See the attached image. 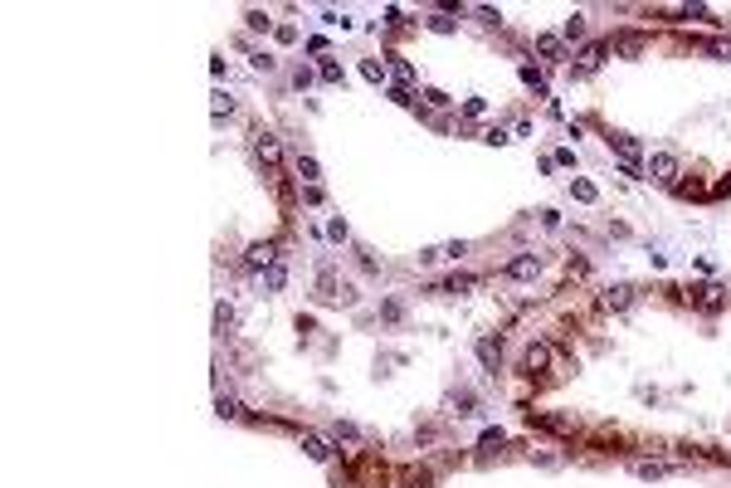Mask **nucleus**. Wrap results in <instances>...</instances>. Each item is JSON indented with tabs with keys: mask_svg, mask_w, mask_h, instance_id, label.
<instances>
[{
	"mask_svg": "<svg viewBox=\"0 0 731 488\" xmlns=\"http://www.w3.org/2000/svg\"><path fill=\"white\" fill-rule=\"evenodd\" d=\"M317 298H322V303H342V308H351V303H356V288H351L347 279H336L331 268H322V279H317Z\"/></svg>",
	"mask_w": 731,
	"mask_h": 488,
	"instance_id": "obj_1",
	"label": "nucleus"
},
{
	"mask_svg": "<svg viewBox=\"0 0 731 488\" xmlns=\"http://www.w3.org/2000/svg\"><path fill=\"white\" fill-rule=\"evenodd\" d=\"M644 171H648L658 186H678V156H673V151H653Z\"/></svg>",
	"mask_w": 731,
	"mask_h": 488,
	"instance_id": "obj_2",
	"label": "nucleus"
},
{
	"mask_svg": "<svg viewBox=\"0 0 731 488\" xmlns=\"http://www.w3.org/2000/svg\"><path fill=\"white\" fill-rule=\"evenodd\" d=\"M551 357H556V352H551L546 342H527V352H522V366H527V376H541V371L551 366Z\"/></svg>",
	"mask_w": 731,
	"mask_h": 488,
	"instance_id": "obj_3",
	"label": "nucleus"
},
{
	"mask_svg": "<svg viewBox=\"0 0 731 488\" xmlns=\"http://www.w3.org/2000/svg\"><path fill=\"white\" fill-rule=\"evenodd\" d=\"M254 156L273 171V167H278V156H283V147H278V137H273V132H254Z\"/></svg>",
	"mask_w": 731,
	"mask_h": 488,
	"instance_id": "obj_4",
	"label": "nucleus"
},
{
	"mask_svg": "<svg viewBox=\"0 0 731 488\" xmlns=\"http://www.w3.org/2000/svg\"><path fill=\"white\" fill-rule=\"evenodd\" d=\"M541 274V259L536 254H517L512 264H508V279H517V284H527V279H536Z\"/></svg>",
	"mask_w": 731,
	"mask_h": 488,
	"instance_id": "obj_5",
	"label": "nucleus"
},
{
	"mask_svg": "<svg viewBox=\"0 0 731 488\" xmlns=\"http://www.w3.org/2000/svg\"><path fill=\"white\" fill-rule=\"evenodd\" d=\"M692 293H697L692 303H697L702 312H721V308H726V288H721V284H707V288H692Z\"/></svg>",
	"mask_w": 731,
	"mask_h": 488,
	"instance_id": "obj_6",
	"label": "nucleus"
},
{
	"mask_svg": "<svg viewBox=\"0 0 731 488\" xmlns=\"http://www.w3.org/2000/svg\"><path fill=\"white\" fill-rule=\"evenodd\" d=\"M468 254V244L463 240H448V244H434V249H424L419 254V264H439V259H463Z\"/></svg>",
	"mask_w": 731,
	"mask_h": 488,
	"instance_id": "obj_7",
	"label": "nucleus"
},
{
	"mask_svg": "<svg viewBox=\"0 0 731 488\" xmlns=\"http://www.w3.org/2000/svg\"><path fill=\"white\" fill-rule=\"evenodd\" d=\"M283 284H288V264H283V259H273V264L263 268V293H278Z\"/></svg>",
	"mask_w": 731,
	"mask_h": 488,
	"instance_id": "obj_8",
	"label": "nucleus"
},
{
	"mask_svg": "<svg viewBox=\"0 0 731 488\" xmlns=\"http://www.w3.org/2000/svg\"><path fill=\"white\" fill-rule=\"evenodd\" d=\"M634 303V284H609L604 288V308H629Z\"/></svg>",
	"mask_w": 731,
	"mask_h": 488,
	"instance_id": "obj_9",
	"label": "nucleus"
},
{
	"mask_svg": "<svg viewBox=\"0 0 731 488\" xmlns=\"http://www.w3.org/2000/svg\"><path fill=\"white\" fill-rule=\"evenodd\" d=\"M478 361H483L488 371H497V361H502V342H497V337H483V342H478Z\"/></svg>",
	"mask_w": 731,
	"mask_h": 488,
	"instance_id": "obj_10",
	"label": "nucleus"
},
{
	"mask_svg": "<svg viewBox=\"0 0 731 488\" xmlns=\"http://www.w3.org/2000/svg\"><path fill=\"white\" fill-rule=\"evenodd\" d=\"M536 54H541L546 64H560V54H566V49H560V39H556V34H536Z\"/></svg>",
	"mask_w": 731,
	"mask_h": 488,
	"instance_id": "obj_11",
	"label": "nucleus"
},
{
	"mask_svg": "<svg viewBox=\"0 0 731 488\" xmlns=\"http://www.w3.org/2000/svg\"><path fill=\"white\" fill-rule=\"evenodd\" d=\"M532 425H541V429H551V435H571V429H576L571 420H560V415H536V410H532Z\"/></svg>",
	"mask_w": 731,
	"mask_h": 488,
	"instance_id": "obj_12",
	"label": "nucleus"
},
{
	"mask_svg": "<svg viewBox=\"0 0 731 488\" xmlns=\"http://www.w3.org/2000/svg\"><path fill=\"white\" fill-rule=\"evenodd\" d=\"M331 435H336V445H361V429H356L351 420H336V425H331Z\"/></svg>",
	"mask_w": 731,
	"mask_h": 488,
	"instance_id": "obj_13",
	"label": "nucleus"
},
{
	"mask_svg": "<svg viewBox=\"0 0 731 488\" xmlns=\"http://www.w3.org/2000/svg\"><path fill=\"white\" fill-rule=\"evenodd\" d=\"M473 288H478V279H473V274H454L448 284H439V293H473Z\"/></svg>",
	"mask_w": 731,
	"mask_h": 488,
	"instance_id": "obj_14",
	"label": "nucleus"
},
{
	"mask_svg": "<svg viewBox=\"0 0 731 488\" xmlns=\"http://www.w3.org/2000/svg\"><path fill=\"white\" fill-rule=\"evenodd\" d=\"M303 449H307V459H317V464H327V459H331L327 440H317V435H303Z\"/></svg>",
	"mask_w": 731,
	"mask_h": 488,
	"instance_id": "obj_15",
	"label": "nucleus"
},
{
	"mask_svg": "<svg viewBox=\"0 0 731 488\" xmlns=\"http://www.w3.org/2000/svg\"><path fill=\"white\" fill-rule=\"evenodd\" d=\"M600 64H604V44H585V49H580V69L590 74V69H600Z\"/></svg>",
	"mask_w": 731,
	"mask_h": 488,
	"instance_id": "obj_16",
	"label": "nucleus"
},
{
	"mask_svg": "<svg viewBox=\"0 0 731 488\" xmlns=\"http://www.w3.org/2000/svg\"><path fill=\"white\" fill-rule=\"evenodd\" d=\"M254 268H263V264H273V244H249V254H244Z\"/></svg>",
	"mask_w": 731,
	"mask_h": 488,
	"instance_id": "obj_17",
	"label": "nucleus"
},
{
	"mask_svg": "<svg viewBox=\"0 0 731 488\" xmlns=\"http://www.w3.org/2000/svg\"><path fill=\"white\" fill-rule=\"evenodd\" d=\"M298 176H303L307 186H312V181L322 176V167H317V156H298Z\"/></svg>",
	"mask_w": 731,
	"mask_h": 488,
	"instance_id": "obj_18",
	"label": "nucleus"
},
{
	"mask_svg": "<svg viewBox=\"0 0 731 488\" xmlns=\"http://www.w3.org/2000/svg\"><path fill=\"white\" fill-rule=\"evenodd\" d=\"M522 83H527V88H536V93H546V74H541V69H532V64H522Z\"/></svg>",
	"mask_w": 731,
	"mask_h": 488,
	"instance_id": "obj_19",
	"label": "nucleus"
},
{
	"mask_svg": "<svg viewBox=\"0 0 731 488\" xmlns=\"http://www.w3.org/2000/svg\"><path fill=\"white\" fill-rule=\"evenodd\" d=\"M215 410H219V420H239V401H234V396H219Z\"/></svg>",
	"mask_w": 731,
	"mask_h": 488,
	"instance_id": "obj_20",
	"label": "nucleus"
},
{
	"mask_svg": "<svg viewBox=\"0 0 731 488\" xmlns=\"http://www.w3.org/2000/svg\"><path fill=\"white\" fill-rule=\"evenodd\" d=\"M215 328H219V332H224V328H234V308H230V303H219V308H215Z\"/></svg>",
	"mask_w": 731,
	"mask_h": 488,
	"instance_id": "obj_21",
	"label": "nucleus"
},
{
	"mask_svg": "<svg viewBox=\"0 0 731 488\" xmlns=\"http://www.w3.org/2000/svg\"><path fill=\"white\" fill-rule=\"evenodd\" d=\"M419 98H424V107H434V113H439V107H448V93H439V88H424Z\"/></svg>",
	"mask_w": 731,
	"mask_h": 488,
	"instance_id": "obj_22",
	"label": "nucleus"
},
{
	"mask_svg": "<svg viewBox=\"0 0 731 488\" xmlns=\"http://www.w3.org/2000/svg\"><path fill=\"white\" fill-rule=\"evenodd\" d=\"M571 195H576V200H585V205H590V200H595V195H600V191H595V186H590V181H571Z\"/></svg>",
	"mask_w": 731,
	"mask_h": 488,
	"instance_id": "obj_23",
	"label": "nucleus"
},
{
	"mask_svg": "<svg viewBox=\"0 0 731 488\" xmlns=\"http://www.w3.org/2000/svg\"><path fill=\"white\" fill-rule=\"evenodd\" d=\"M234 113V98L230 93H215V118H230Z\"/></svg>",
	"mask_w": 731,
	"mask_h": 488,
	"instance_id": "obj_24",
	"label": "nucleus"
},
{
	"mask_svg": "<svg viewBox=\"0 0 731 488\" xmlns=\"http://www.w3.org/2000/svg\"><path fill=\"white\" fill-rule=\"evenodd\" d=\"M580 34H585V15H580V10H576V15H571V20H566V39H580Z\"/></svg>",
	"mask_w": 731,
	"mask_h": 488,
	"instance_id": "obj_25",
	"label": "nucleus"
},
{
	"mask_svg": "<svg viewBox=\"0 0 731 488\" xmlns=\"http://www.w3.org/2000/svg\"><path fill=\"white\" fill-rule=\"evenodd\" d=\"M361 74H366V78H371V83H385V69H380V64H375V59H361Z\"/></svg>",
	"mask_w": 731,
	"mask_h": 488,
	"instance_id": "obj_26",
	"label": "nucleus"
},
{
	"mask_svg": "<svg viewBox=\"0 0 731 488\" xmlns=\"http://www.w3.org/2000/svg\"><path fill=\"white\" fill-rule=\"evenodd\" d=\"M327 235H331L336 244H347V235H351V230H347V220H327Z\"/></svg>",
	"mask_w": 731,
	"mask_h": 488,
	"instance_id": "obj_27",
	"label": "nucleus"
},
{
	"mask_svg": "<svg viewBox=\"0 0 731 488\" xmlns=\"http://www.w3.org/2000/svg\"><path fill=\"white\" fill-rule=\"evenodd\" d=\"M502 440H508L502 429H483V440H478V445H483V449H502Z\"/></svg>",
	"mask_w": 731,
	"mask_h": 488,
	"instance_id": "obj_28",
	"label": "nucleus"
},
{
	"mask_svg": "<svg viewBox=\"0 0 731 488\" xmlns=\"http://www.w3.org/2000/svg\"><path fill=\"white\" fill-rule=\"evenodd\" d=\"M429 30H434V34H448V30H454V20H448V15H429Z\"/></svg>",
	"mask_w": 731,
	"mask_h": 488,
	"instance_id": "obj_29",
	"label": "nucleus"
},
{
	"mask_svg": "<svg viewBox=\"0 0 731 488\" xmlns=\"http://www.w3.org/2000/svg\"><path fill=\"white\" fill-rule=\"evenodd\" d=\"M702 49H712V54H721V59H731V39H707Z\"/></svg>",
	"mask_w": 731,
	"mask_h": 488,
	"instance_id": "obj_30",
	"label": "nucleus"
},
{
	"mask_svg": "<svg viewBox=\"0 0 731 488\" xmlns=\"http://www.w3.org/2000/svg\"><path fill=\"white\" fill-rule=\"evenodd\" d=\"M463 113H468V118H483V113H488V103H483V98H468V103H463Z\"/></svg>",
	"mask_w": 731,
	"mask_h": 488,
	"instance_id": "obj_31",
	"label": "nucleus"
},
{
	"mask_svg": "<svg viewBox=\"0 0 731 488\" xmlns=\"http://www.w3.org/2000/svg\"><path fill=\"white\" fill-rule=\"evenodd\" d=\"M390 69H395V74H400V78H405V83H415V69H410V64H405V59H390Z\"/></svg>",
	"mask_w": 731,
	"mask_h": 488,
	"instance_id": "obj_32",
	"label": "nucleus"
},
{
	"mask_svg": "<svg viewBox=\"0 0 731 488\" xmlns=\"http://www.w3.org/2000/svg\"><path fill=\"white\" fill-rule=\"evenodd\" d=\"M244 20H249V30H268V15H263V10H249Z\"/></svg>",
	"mask_w": 731,
	"mask_h": 488,
	"instance_id": "obj_33",
	"label": "nucleus"
},
{
	"mask_svg": "<svg viewBox=\"0 0 731 488\" xmlns=\"http://www.w3.org/2000/svg\"><path fill=\"white\" fill-rule=\"evenodd\" d=\"M663 474H668L663 464H639V478H663Z\"/></svg>",
	"mask_w": 731,
	"mask_h": 488,
	"instance_id": "obj_34",
	"label": "nucleus"
}]
</instances>
